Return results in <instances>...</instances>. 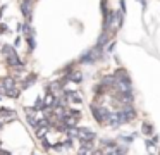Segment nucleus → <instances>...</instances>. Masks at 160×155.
I'll return each instance as SVG.
<instances>
[{
	"label": "nucleus",
	"mask_w": 160,
	"mask_h": 155,
	"mask_svg": "<svg viewBox=\"0 0 160 155\" xmlns=\"http://www.w3.org/2000/svg\"><path fill=\"white\" fill-rule=\"evenodd\" d=\"M90 110H91V114H93L95 121H97L100 126H108V122H110V116H112V112L108 109H105L103 105H98V103H91Z\"/></svg>",
	"instance_id": "obj_1"
},
{
	"label": "nucleus",
	"mask_w": 160,
	"mask_h": 155,
	"mask_svg": "<svg viewBox=\"0 0 160 155\" xmlns=\"http://www.w3.org/2000/svg\"><path fill=\"white\" fill-rule=\"evenodd\" d=\"M2 52L5 55V60H7V65L12 69H22L24 67V62L19 59V55L16 54L14 47H9V45H4L2 47Z\"/></svg>",
	"instance_id": "obj_2"
},
{
	"label": "nucleus",
	"mask_w": 160,
	"mask_h": 155,
	"mask_svg": "<svg viewBox=\"0 0 160 155\" xmlns=\"http://www.w3.org/2000/svg\"><path fill=\"white\" fill-rule=\"evenodd\" d=\"M102 55H103V48L97 45V47L86 50V54L81 55L79 62H81V64H95L97 60H100V59H102Z\"/></svg>",
	"instance_id": "obj_3"
},
{
	"label": "nucleus",
	"mask_w": 160,
	"mask_h": 155,
	"mask_svg": "<svg viewBox=\"0 0 160 155\" xmlns=\"http://www.w3.org/2000/svg\"><path fill=\"white\" fill-rule=\"evenodd\" d=\"M78 140L79 141H95L97 134L95 131L88 129V127H78Z\"/></svg>",
	"instance_id": "obj_4"
},
{
	"label": "nucleus",
	"mask_w": 160,
	"mask_h": 155,
	"mask_svg": "<svg viewBox=\"0 0 160 155\" xmlns=\"http://www.w3.org/2000/svg\"><path fill=\"white\" fill-rule=\"evenodd\" d=\"M21 12L26 17V23H31L33 17V0H21Z\"/></svg>",
	"instance_id": "obj_5"
},
{
	"label": "nucleus",
	"mask_w": 160,
	"mask_h": 155,
	"mask_svg": "<svg viewBox=\"0 0 160 155\" xmlns=\"http://www.w3.org/2000/svg\"><path fill=\"white\" fill-rule=\"evenodd\" d=\"M16 119H18L16 110L7 109V107H0V121L2 122H11V121H16Z\"/></svg>",
	"instance_id": "obj_6"
},
{
	"label": "nucleus",
	"mask_w": 160,
	"mask_h": 155,
	"mask_svg": "<svg viewBox=\"0 0 160 155\" xmlns=\"http://www.w3.org/2000/svg\"><path fill=\"white\" fill-rule=\"evenodd\" d=\"M26 119H28V124H29V126L36 127L42 117H38V110H35L33 107H26Z\"/></svg>",
	"instance_id": "obj_7"
},
{
	"label": "nucleus",
	"mask_w": 160,
	"mask_h": 155,
	"mask_svg": "<svg viewBox=\"0 0 160 155\" xmlns=\"http://www.w3.org/2000/svg\"><path fill=\"white\" fill-rule=\"evenodd\" d=\"M112 26H115V29H117V24H115V12L114 10H108V14L103 17V31L110 33Z\"/></svg>",
	"instance_id": "obj_8"
},
{
	"label": "nucleus",
	"mask_w": 160,
	"mask_h": 155,
	"mask_svg": "<svg viewBox=\"0 0 160 155\" xmlns=\"http://www.w3.org/2000/svg\"><path fill=\"white\" fill-rule=\"evenodd\" d=\"M128 153V147L126 145H115V147L103 150V155H126Z\"/></svg>",
	"instance_id": "obj_9"
},
{
	"label": "nucleus",
	"mask_w": 160,
	"mask_h": 155,
	"mask_svg": "<svg viewBox=\"0 0 160 155\" xmlns=\"http://www.w3.org/2000/svg\"><path fill=\"white\" fill-rule=\"evenodd\" d=\"M0 86L5 90V93L9 91V90H14L16 88V79L12 78V76H5V78L0 79Z\"/></svg>",
	"instance_id": "obj_10"
},
{
	"label": "nucleus",
	"mask_w": 160,
	"mask_h": 155,
	"mask_svg": "<svg viewBox=\"0 0 160 155\" xmlns=\"http://www.w3.org/2000/svg\"><path fill=\"white\" fill-rule=\"evenodd\" d=\"M93 148H95L93 141H81V147H79V150H78V155H91Z\"/></svg>",
	"instance_id": "obj_11"
},
{
	"label": "nucleus",
	"mask_w": 160,
	"mask_h": 155,
	"mask_svg": "<svg viewBox=\"0 0 160 155\" xmlns=\"http://www.w3.org/2000/svg\"><path fill=\"white\" fill-rule=\"evenodd\" d=\"M21 31H22V34H24L26 38L35 36V34H36V31H35V28L31 26V23H22L21 24Z\"/></svg>",
	"instance_id": "obj_12"
},
{
	"label": "nucleus",
	"mask_w": 160,
	"mask_h": 155,
	"mask_svg": "<svg viewBox=\"0 0 160 155\" xmlns=\"http://www.w3.org/2000/svg\"><path fill=\"white\" fill-rule=\"evenodd\" d=\"M115 81H131V78H129V74H128V71H126V69H117V71H115Z\"/></svg>",
	"instance_id": "obj_13"
},
{
	"label": "nucleus",
	"mask_w": 160,
	"mask_h": 155,
	"mask_svg": "<svg viewBox=\"0 0 160 155\" xmlns=\"http://www.w3.org/2000/svg\"><path fill=\"white\" fill-rule=\"evenodd\" d=\"M141 133L145 134L146 138L153 136V133H155V129H153V124H152V122H143V124H141Z\"/></svg>",
	"instance_id": "obj_14"
},
{
	"label": "nucleus",
	"mask_w": 160,
	"mask_h": 155,
	"mask_svg": "<svg viewBox=\"0 0 160 155\" xmlns=\"http://www.w3.org/2000/svg\"><path fill=\"white\" fill-rule=\"evenodd\" d=\"M36 79H38V76H36V74H28V76L24 78V81H22V85H21V90L29 88L33 83H36Z\"/></svg>",
	"instance_id": "obj_15"
},
{
	"label": "nucleus",
	"mask_w": 160,
	"mask_h": 155,
	"mask_svg": "<svg viewBox=\"0 0 160 155\" xmlns=\"http://www.w3.org/2000/svg\"><path fill=\"white\" fill-rule=\"evenodd\" d=\"M110 38H112V36H110V33H107V31H103V33L100 34V38H98L97 45H98V47H102V48H103L105 45H107L108 41H110Z\"/></svg>",
	"instance_id": "obj_16"
},
{
	"label": "nucleus",
	"mask_w": 160,
	"mask_h": 155,
	"mask_svg": "<svg viewBox=\"0 0 160 155\" xmlns=\"http://www.w3.org/2000/svg\"><path fill=\"white\" fill-rule=\"evenodd\" d=\"M67 78H69V81H72V83H81L83 81V72L81 71H72L71 74H67Z\"/></svg>",
	"instance_id": "obj_17"
},
{
	"label": "nucleus",
	"mask_w": 160,
	"mask_h": 155,
	"mask_svg": "<svg viewBox=\"0 0 160 155\" xmlns=\"http://www.w3.org/2000/svg\"><path fill=\"white\" fill-rule=\"evenodd\" d=\"M100 85H103L105 88H110V86L115 85V76H103L100 81Z\"/></svg>",
	"instance_id": "obj_18"
},
{
	"label": "nucleus",
	"mask_w": 160,
	"mask_h": 155,
	"mask_svg": "<svg viewBox=\"0 0 160 155\" xmlns=\"http://www.w3.org/2000/svg\"><path fill=\"white\" fill-rule=\"evenodd\" d=\"M26 41H28V50L29 52H33L36 48V41H35V36H29V38H26Z\"/></svg>",
	"instance_id": "obj_19"
},
{
	"label": "nucleus",
	"mask_w": 160,
	"mask_h": 155,
	"mask_svg": "<svg viewBox=\"0 0 160 155\" xmlns=\"http://www.w3.org/2000/svg\"><path fill=\"white\" fill-rule=\"evenodd\" d=\"M35 110H43L45 109V103H43V98H36L35 100V105H33Z\"/></svg>",
	"instance_id": "obj_20"
},
{
	"label": "nucleus",
	"mask_w": 160,
	"mask_h": 155,
	"mask_svg": "<svg viewBox=\"0 0 160 155\" xmlns=\"http://www.w3.org/2000/svg\"><path fill=\"white\" fill-rule=\"evenodd\" d=\"M4 96H9V98H18V96H19V90H18V88H14V90H9V91L5 93Z\"/></svg>",
	"instance_id": "obj_21"
},
{
	"label": "nucleus",
	"mask_w": 160,
	"mask_h": 155,
	"mask_svg": "<svg viewBox=\"0 0 160 155\" xmlns=\"http://www.w3.org/2000/svg\"><path fill=\"white\" fill-rule=\"evenodd\" d=\"M42 143H43V148H45V150H52V147H53V145L50 143V141L47 140V138H43V140H42Z\"/></svg>",
	"instance_id": "obj_22"
},
{
	"label": "nucleus",
	"mask_w": 160,
	"mask_h": 155,
	"mask_svg": "<svg viewBox=\"0 0 160 155\" xmlns=\"http://www.w3.org/2000/svg\"><path fill=\"white\" fill-rule=\"evenodd\" d=\"M134 134H131V136H121V138H119V140H121V141H128V143H129V141H134Z\"/></svg>",
	"instance_id": "obj_23"
},
{
	"label": "nucleus",
	"mask_w": 160,
	"mask_h": 155,
	"mask_svg": "<svg viewBox=\"0 0 160 155\" xmlns=\"http://www.w3.org/2000/svg\"><path fill=\"white\" fill-rule=\"evenodd\" d=\"M52 148H53L55 152H62V148H64V143H55Z\"/></svg>",
	"instance_id": "obj_24"
},
{
	"label": "nucleus",
	"mask_w": 160,
	"mask_h": 155,
	"mask_svg": "<svg viewBox=\"0 0 160 155\" xmlns=\"http://www.w3.org/2000/svg\"><path fill=\"white\" fill-rule=\"evenodd\" d=\"M114 48H115V43H114V41H112V43H110V45H108V47H107V50H105V52H108V54H112V52H114Z\"/></svg>",
	"instance_id": "obj_25"
},
{
	"label": "nucleus",
	"mask_w": 160,
	"mask_h": 155,
	"mask_svg": "<svg viewBox=\"0 0 160 155\" xmlns=\"http://www.w3.org/2000/svg\"><path fill=\"white\" fill-rule=\"evenodd\" d=\"M121 12H126V0H121Z\"/></svg>",
	"instance_id": "obj_26"
},
{
	"label": "nucleus",
	"mask_w": 160,
	"mask_h": 155,
	"mask_svg": "<svg viewBox=\"0 0 160 155\" xmlns=\"http://www.w3.org/2000/svg\"><path fill=\"white\" fill-rule=\"evenodd\" d=\"M145 145H146V148H152V147H153V145H155V143H153L152 140H146V141H145Z\"/></svg>",
	"instance_id": "obj_27"
},
{
	"label": "nucleus",
	"mask_w": 160,
	"mask_h": 155,
	"mask_svg": "<svg viewBox=\"0 0 160 155\" xmlns=\"http://www.w3.org/2000/svg\"><path fill=\"white\" fill-rule=\"evenodd\" d=\"M0 155H12L11 152H7V150H2V148H0Z\"/></svg>",
	"instance_id": "obj_28"
},
{
	"label": "nucleus",
	"mask_w": 160,
	"mask_h": 155,
	"mask_svg": "<svg viewBox=\"0 0 160 155\" xmlns=\"http://www.w3.org/2000/svg\"><path fill=\"white\" fill-rule=\"evenodd\" d=\"M4 10H5V5L2 7V9H0V19H2V16H4Z\"/></svg>",
	"instance_id": "obj_29"
},
{
	"label": "nucleus",
	"mask_w": 160,
	"mask_h": 155,
	"mask_svg": "<svg viewBox=\"0 0 160 155\" xmlns=\"http://www.w3.org/2000/svg\"><path fill=\"white\" fill-rule=\"evenodd\" d=\"M4 129V122H2V121H0V131Z\"/></svg>",
	"instance_id": "obj_30"
},
{
	"label": "nucleus",
	"mask_w": 160,
	"mask_h": 155,
	"mask_svg": "<svg viewBox=\"0 0 160 155\" xmlns=\"http://www.w3.org/2000/svg\"><path fill=\"white\" fill-rule=\"evenodd\" d=\"M0 98H2V95H0Z\"/></svg>",
	"instance_id": "obj_31"
}]
</instances>
